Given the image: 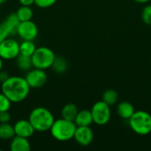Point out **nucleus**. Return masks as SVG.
Masks as SVG:
<instances>
[{
	"label": "nucleus",
	"instance_id": "1",
	"mask_svg": "<svg viewBox=\"0 0 151 151\" xmlns=\"http://www.w3.org/2000/svg\"><path fill=\"white\" fill-rule=\"evenodd\" d=\"M31 88L25 78L20 76H9L1 83L0 91L4 94L12 103L19 104L27 99Z\"/></svg>",
	"mask_w": 151,
	"mask_h": 151
},
{
	"label": "nucleus",
	"instance_id": "2",
	"mask_svg": "<svg viewBox=\"0 0 151 151\" xmlns=\"http://www.w3.org/2000/svg\"><path fill=\"white\" fill-rule=\"evenodd\" d=\"M28 120L32 124L35 132L44 133L50 131L55 119L52 112L45 107L34 108L29 116Z\"/></svg>",
	"mask_w": 151,
	"mask_h": 151
},
{
	"label": "nucleus",
	"instance_id": "3",
	"mask_svg": "<svg viewBox=\"0 0 151 151\" xmlns=\"http://www.w3.org/2000/svg\"><path fill=\"white\" fill-rule=\"evenodd\" d=\"M76 127L77 126L74 121L61 118L54 120L50 131L55 140L58 142H68L73 139Z\"/></svg>",
	"mask_w": 151,
	"mask_h": 151
},
{
	"label": "nucleus",
	"instance_id": "4",
	"mask_svg": "<svg viewBox=\"0 0 151 151\" xmlns=\"http://www.w3.org/2000/svg\"><path fill=\"white\" fill-rule=\"evenodd\" d=\"M131 130L138 135L145 136L151 133V114L148 111H135L128 119Z\"/></svg>",
	"mask_w": 151,
	"mask_h": 151
},
{
	"label": "nucleus",
	"instance_id": "5",
	"mask_svg": "<svg viewBox=\"0 0 151 151\" xmlns=\"http://www.w3.org/2000/svg\"><path fill=\"white\" fill-rule=\"evenodd\" d=\"M55 58L56 55L51 49L45 46L38 47L31 56L33 67L42 70L50 68Z\"/></svg>",
	"mask_w": 151,
	"mask_h": 151
},
{
	"label": "nucleus",
	"instance_id": "6",
	"mask_svg": "<svg viewBox=\"0 0 151 151\" xmlns=\"http://www.w3.org/2000/svg\"><path fill=\"white\" fill-rule=\"evenodd\" d=\"M91 114L93 118V122L97 126H105L107 125L111 118V106L102 101L96 102L91 110Z\"/></svg>",
	"mask_w": 151,
	"mask_h": 151
},
{
	"label": "nucleus",
	"instance_id": "7",
	"mask_svg": "<svg viewBox=\"0 0 151 151\" xmlns=\"http://www.w3.org/2000/svg\"><path fill=\"white\" fill-rule=\"evenodd\" d=\"M19 55V43L14 38L7 37L0 42V58L3 60H12Z\"/></svg>",
	"mask_w": 151,
	"mask_h": 151
},
{
	"label": "nucleus",
	"instance_id": "8",
	"mask_svg": "<svg viewBox=\"0 0 151 151\" xmlns=\"http://www.w3.org/2000/svg\"><path fill=\"white\" fill-rule=\"evenodd\" d=\"M38 27L36 24L30 20L19 21L16 27V34L22 40L34 41L38 35Z\"/></svg>",
	"mask_w": 151,
	"mask_h": 151
},
{
	"label": "nucleus",
	"instance_id": "9",
	"mask_svg": "<svg viewBox=\"0 0 151 151\" xmlns=\"http://www.w3.org/2000/svg\"><path fill=\"white\" fill-rule=\"evenodd\" d=\"M25 79L31 88H40L45 85L48 76L45 70L34 67V69L27 71Z\"/></svg>",
	"mask_w": 151,
	"mask_h": 151
},
{
	"label": "nucleus",
	"instance_id": "10",
	"mask_svg": "<svg viewBox=\"0 0 151 151\" xmlns=\"http://www.w3.org/2000/svg\"><path fill=\"white\" fill-rule=\"evenodd\" d=\"M19 22L15 13H11L4 21L0 22V42L16 33V27Z\"/></svg>",
	"mask_w": 151,
	"mask_h": 151
},
{
	"label": "nucleus",
	"instance_id": "11",
	"mask_svg": "<svg viewBox=\"0 0 151 151\" xmlns=\"http://www.w3.org/2000/svg\"><path fill=\"white\" fill-rule=\"evenodd\" d=\"M73 139L79 145L87 147L94 140V132L90 127H77Z\"/></svg>",
	"mask_w": 151,
	"mask_h": 151
},
{
	"label": "nucleus",
	"instance_id": "12",
	"mask_svg": "<svg viewBox=\"0 0 151 151\" xmlns=\"http://www.w3.org/2000/svg\"><path fill=\"white\" fill-rule=\"evenodd\" d=\"M13 128H14L15 135L25 137L27 139H29L31 136H33V134L35 132V130L34 129L32 124L30 123V121L28 119L18 120L14 124Z\"/></svg>",
	"mask_w": 151,
	"mask_h": 151
},
{
	"label": "nucleus",
	"instance_id": "13",
	"mask_svg": "<svg viewBox=\"0 0 151 151\" xmlns=\"http://www.w3.org/2000/svg\"><path fill=\"white\" fill-rule=\"evenodd\" d=\"M10 150L11 151H30L31 144L27 138L14 135L11 139Z\"/></svg>",
	"mask_w": 151,
	"mask_h": 151
},
{
	"label": "nucleus",
	"instance_id": "14",
	"mask_svg": "<svg viewBox=\"0 0 151 151\" xmlns=\"http://www.w3.org/2000/svg\"><path fill=\"white\" fill-rule=\"evenodd\" d=\"M134 106L128 101H123L117 105V113L122 119L128 120L134 113Z\"/></svg>",
	"mask_w": 151,
	"mask_h": 151
},
{
	"label": "nucleus",
	"instance_id": "15",
	"mask_svg": "<svg viewBox=\"0 0 151 151\" xmlns=\"http://www.w3.org/2000/svg\"><path fill=\"white\" fill-rule=\"evenodd\" d=\"M74 123L77 127H90L94 123L91 111L88 110L79 111L74 119Z\"/></svg>",
	"mask_w": 151,
	"mask_h": 151
},
{
	"label": "nucleus",
	"instance_id": "16",
	"mask_svg": "<svg viewBox=\"0 0 151 151\" xmlns=\"http://www.w3.org/2000/svg\"><path fill=\"white\" fill-rule=\"evenodd\" d=\"M78 111H79V110H78V107L76 106V104H74L73 103H69V104H66L62 108L61 116L65 119L74 121V119H75Z\"/></svg>",
	"mask_w": 151,
	"mask_h": 151
},
{
	"label": "nucleus",
	"instance_id": "17",
	"mask_svg": "<svg viewBox=\"0 0 151 151\" xmlns=\"http://www.w3.org/2000/svg\"><path fill=\"white\" fill-rule=\"evenodd\" d=\"M16 65L20 71H24V72H27L33 67L31 57L24 56L21 54H19L16 58Z\"/></svg>",
	"mask_w": 151,
	"mask_h": 151
},
{
	"label": "nucleus",
	"instance_id": "18",
	"mask_svg": "<svg viewBox=\"0 0 151 151\" xmlns=\"http://www.w3.org/2000/svg\"><path fill=\"white\" fill-rule=\"evenodd\" d=\"M19 21H27L30 20L33 18V10L30 6L20 5L17 12H15Z\"/></svg>",
	"mask_w": 151,
	"mask_h": 151
},
{
	"label": "nucleus",
	"instance_id": "19",
	"mask_svg": "<svg viewBox=\"0 0 151 151\" xmlns=\"http://www.w3.org/2000/svg\"><path fill=\"white\" fill-rule=\"evenodd\" d=\"M36 47L34 41L29 40H23L21 43H19V54L31 57L35 52Z\"/></svg>",
	"mask_w": 151,
	"mask_h": 151
},
{
	"label": "nucleus",
	"instance_id": "20",
	"mask_svg": "<svg viewBox=\"0 0 151 151\" xmlns=\"http://www.w3.org/2000/svg\"><path fill=\"white\" fill-rule=\"evenodd\" d=\"M15 132L13 126L9 123H0V139L1 140H11L14 137Z\"/></svg>",
	"mask_w": 151,
	"mask_h": 151
},
{
	"label": "nucleus",
	"instance_id": "21",
	"mask_svg": "<svg viewBox=\"0 0 151 151\" xmlns=\"http://www.w3.org/2000/svg\"><path fill=\"white\" fill-rule=\"evenodd\" d=\"M67 67H68V64L66 60L61 56H56L51 65L52 70L57 73H64L67 70Z\"/></svg>",
	"mask_w": 151,
	"mask_h": 151
},
{
	"label": "nucleus",
	"instance_id": "22",
	"mask_svg": "<svg viewBox=\"0 0 151 151\" xmlns=\"http://www.w3.org/2000/svg\"><path fill=\"white\" fill-rule=\"evenodd\" d=\"M102 100L107 104H109L110 106H112L117 104L119 100V94L115 89L109 88L104 92L102 96Z\"/></svg>",
	"mask_w": 151,
	"mask_h": 151
},
{
	"label": "nucleus",
	"instance_id": "23",
	"mask_svg": "<svg viewBox=\"0 0 151 151\" xmlns=\"http://www.w3.org/2000/svg\"><path fill=\"white\" fill-rule=\"evenodd\" d=\"M142 20L144 24L151 26V4H147L142 11Z\"/></svg>",
	"mask_w": 151,
	"mask_h": 151
},
{
	"label": "nucleus",
	"instance_id": "24",
	"mask_svg": "<svg viewBox=\"0 0 151 151\" xmlns=\"http://www.w3.org/2000/svg\"><path fill=\"white\" fill-rule=\"evenodd\" d=\"M12 102L10 99L2 92H0V112L2 111H7L10 110L12 106Z\"/></svg>",
	"mask_w": 151,
	"mask_h": 151
},
{
	"label": "nucleus",
	"instance_id": "25",
	"mask_svg": "<svg viewBox=\"0 0 151 151\" xmlns=\"http://www.w3.org/2000/svg\"><path fill=\"white\" fill-rule=\"evenodd\" d=\"M57 3V0H35L36 6L40 8H49L54 5Z\"/></svg>",
	"mask_w": 151,
	"mask_h": 151
},
{
	"label": "nucleus",
	"instance_id": "26",
	"mask_svg": "<svg viewBox=\"0 0 151 151\" xmlns=\"http://www.w3.org/2000/svg\"><path fill=\"white\" fill-rule=\"evenodd\" d=\"M11 121V114L9 111L0 112V123H9Z\"/></svg>",
	"mask_w": 151,
	"mask_h": 151
},
{
	"label": "nucleus",
	"instance_id": "27",
	"mask_svg": "<svg viewBox=\"0 0 151 151\" xmlns=\"http://www.w3.org/2000/svg\"><path fill=\"white\" fill-rule=\"evenodd\" d=\"M20 5H26V6H31L35 4V0H19Z\"/></svg>",
	"mask_w": 151,
	"mask_h": 151
},
{
	"label": "nucleus",
	"instance_id": "28",
	"mask_svg": "<svg viewBox=\"0 0 151 151\" xmlns=\"http://www.w3.org/2000/svg\"><path fill=\"white\" fill-rule=\"evenodd\" d=\"M8 77H9V74H8L7 72H4L3 70L0 71V81H1V83H2L4 81H5Z\"/></svg>",
	"mask_w": 151,
	"mask_h": 151
},
{
	"label": "nucleus",
	"instance_id": "29",
	"mask_svg": "<svg viewBox=\"0 0 151 151\" xmlns=\"http://www.w3.org/2000/svg\"><path fill=\"white\" fill-rule=\"evenodd\" d=\"M134 2H136V3H138V4H146V3H149L150 0H134Z\"/></svg>",
	"mask_w": 151,
	"mask_h": 151
},
{
	"label": "nucleus",
	"instance_id": "30",
	"mask_svg": "<svg viewBox=\"0 0 151 151\" xmlns=\"http://www.w3.org/2000/svg\"><path fill=\"white\" fill-rule=\"evenodd\" d=\"M3 65H4V60L0 58V71L3 70Z\"/></svg>",
	"mask_w": 151,
	"mask_h": 151
},
{
	"label": "nucleus",
	"instance_id": "31",
	"mask_svg": "<svg viewBox=\"0 0 151 151\" xmlns=\"http://www.w3.org/2000/svg\"><path fill=\"white\" fill-rule=\"evenodd\" d=\"M5 1H6V0H0V5H1V4H3Z\"/></svg>",
	"mask_w": 151,
	"mask_h": 151
},
{
	"label": "nucleus",
	"instance_id": "32",
	"mask_svg": "<svg viewBox=\"0 0 151 151\" xmlns=\"http://www.w3.org/2000/svg\"><path fill=\"white\" fill-rule=\"evenodd\" d=\"M0 89H1V81H0Z\"/></svg>",
	"mask_w": 151,
	"mask_h": 151
}]
</instances>
